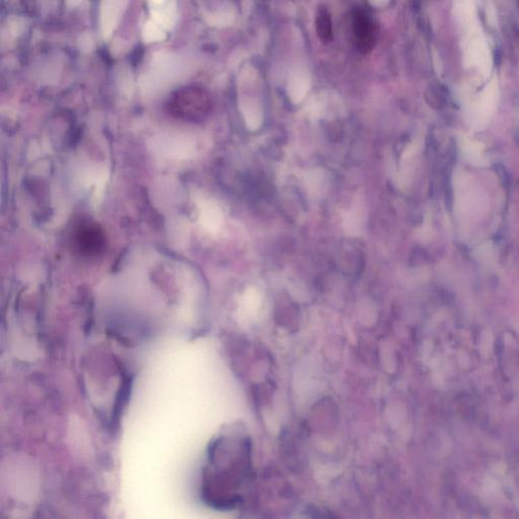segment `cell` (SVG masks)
Masks as SVG:
<instances>
[{
	"mask_svg": "<svg viewBox=\"0 0 519 519\" xmlns=\"http://www.w3.org/2000/svg\"><path fill=\"white\" fill-rule=\"evenodd\" d=\"M252 476L251 437L245 427L222 430L208 448L201 473V495L218 511H231L244 502Z\"/></svg>",
	"mask_w": 519,
	"mask_h": 519,
	"instance_id": "obj_1",
	"label": "cell"
},
{
	"mask_svg": "<svg viewBox=\"0 0 519 519\" xmlns=\"http://www.w3.org/2000/svg\"><path fill=\"white\" fill-rule=\"evenodd\" d=\"M167 107L168 113L177 120L198 122L211 111V95L201 86H184L170 95Z\"/></svg>",
	"mask_w": 519,
	"mask_h": 519,
	"instance_id": "obj_2",
	"label": "cell"
},
{
	"mask_svg": "<svg viewBox=\"0 0 519 519\" xmlns=\"http://www.w3.org/2000/svg\"><path fill=\"white\" fill-rule=\"evenodd\" d=\"M352 32L357 50L362 54L371 53L378 39V25L363 8L353 11Z\"/></svg>",
	"mask_w": 519,
	"mask_h": 519,
	"instance_id": "obj_3",
	"label": "cell"
},
{
	"mask_svg": "<svg viewBox=\"0 0 519 519\" xmlns=\"http://www.w3.org/2000/svg\"><path fill=\"white\" fill-rule=\"evenodd\" d=\"M74 242L79 251L86 255L97 254L105 244L104 231L93 221H83L74 228Z\"/></svg>",
	"mask_w": 519,
	"mask_h": 519,
	"instance_id": "obj_4",
	"label": "cell"
},
{
	"mask_svg": "<svg viewBox=\"0 0 519 519\" xmlns=\"http://www.w3.org/2000/svg\"><path fill=\"white\" fill-rule=\"evenodd\" d=\"M315 31L320 41L324 44H329L333 41V23H332L331 13L326 6H320L315 18Z\"/></svg>",
	"mask_w": 519,
	"mask_h": 519,
	"instance_id": "obj_5",
	"label": "cell"
}]
</instances>
